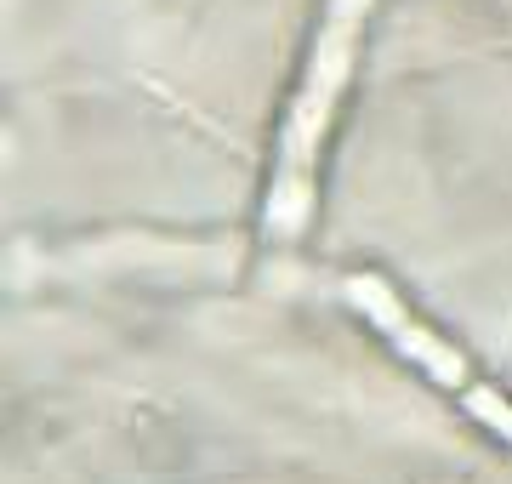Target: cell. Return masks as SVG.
I'll list each match as a JSON object with an SVG mask.
<instances>
[{
  "instance_id": "cell-1",
  "label": "cell",
  "mask_w": 512,
  "mask_h": 484,
  "mask_svg": "<svg viewBox=\"0 0 512 484\" xmlns=\"http://www.w3.org/2000/svg\"><path fill=\"white\" fill-rule=\"evenodd\" d=\"M370 0H330L325 35H319V52L308 63V80H302V97H296L291 120H285V149H279V183L274 200H268V228L274 234H302V217H308V177H313V149L330 126V109L342 97V80H348L353 63V40H359V18H365Z\"/></svg>"
}]
</instances>
